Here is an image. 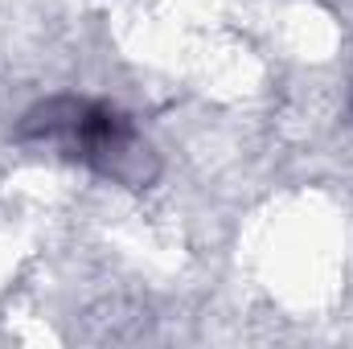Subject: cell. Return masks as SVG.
Returning a JSON list of instances; mask_svg holds the SVG:
<instances>
[{
	"label": "cell",
	"mask_w": 353,
	"mask_h": 349,
	"mask_svg": "<svg viewBox=\"0 0 353 349\" xmlns=\"http://www.w3.org/2000/svg\"><path fill=\"white\" fill-rule=\"evenodd\" d=\"M33 128H41L46 136H58L74 157L107 173H123V161L132 157L128 119L103 103H50L41 119H33Z\"/></svg>",
	"instance_id": "1"
}]
</instances>
